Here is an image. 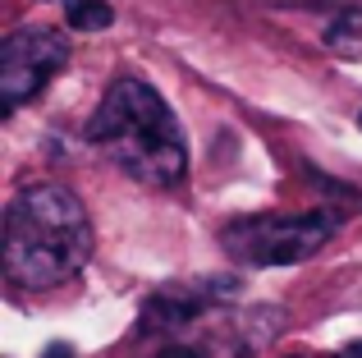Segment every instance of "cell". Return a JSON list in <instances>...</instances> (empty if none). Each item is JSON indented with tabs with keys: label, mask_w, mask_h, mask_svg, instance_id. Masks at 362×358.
I'll list each match as a JSON object with an SVG mask.
<instances>
[{
	"label": "cell",
	"mask_w": 362,
	"mask_h": 358,
	"mask_svg": "<svg viewBox=\"0 0 362 358\" xmlns=\"http://www.w3.org/2000/svg\"><path fill=\"white\" fill-rule=\"evenodd\" d=\"M92 258L83 202L60 184H33L5 207V276L23 289H55Z\"/></svg>",
	"instance_id": "obj_1"
},
{
	"label": "cell",
	"mask_w": 362,
	"mask_h": 358,
	"mask_svg": "<svg viewBox=\"0 0 362 358\" xmlns=\"http://www.w3.org/2000/svg\"><path fill=\"white\" fill-rule=\"evenodd\" d=\"M88 138L147 188H175L188 175V143L175 110L151 83L119 79L88 120Z\"/></svg>",
	"instance_id": "obj_2"
},
{
	"label": "cell",
	"mask_w": 362,
	"mask_h": 358,
	"mask_svg": "<svg viewBox=\"0 0 362 358\" xmlns=\"http://www.w3.org/2000/svg\"><path fill=\"white\" fill-rule=\"evenodd\" d=\"M339 234L335 212H293V216H243L225 225V253L243 267H293L321 253Z\"/></svg>",
	"instance_id": "obj_3"
},
{
	"label": "cell",
	"mask_w": 362,
	"mask_h": 358,
	"mask_svg": "<svg viewBox=\"0 0 362 358\" xmlns=\"http://www.w3.org/2000/svg\"><path fill=\"white\" fill-rule=\"evenodd\" d=\"M69 60V42L51 28H18L0 46V106L14 115L23 101H33Z\"/></svg>",
	"instance_id": "obj_4"
},
{
	"label": "cell",
	"mask_w": 362,
	"mask_h": 358,
	"mask_svg": "<svg viewBox=\"0 0 362 358\" xmlns=\"http://www.w3.org/2000/svg\"><path fill=\"white\" fill-rule=\"evenodd\" d=\"M64 18H69L74 33H97V28L115 23V9H110V0H69Z\"/></svg>",
	"instance_id": "obj_5"
},
{
	"label": "cell",
	"mask_w": 362,
	"mask_h": 358,
	"mask_svg": "<svg viewBox=\"0 0 362 358\" xmlns=\"http://www.w3.org/2000/svg\"><path fill=\"white\" fill-rule=\"evenodd\" d=\"M156 358H202V350H193V345H165Z\"/></svg>",
	"instance_id": "obj_6"
},
{
	"label": "cell",
	"mask_w": 362,
	"mask_h": 358,
	"mask_svg": "<svg viewBox=\"0 0 362 358\" xmlns=\"http://www.w3.org/2000/svg\"><path fill=\"white\" fill-rule=\"evenodd\" d=\"M42 358H74V350H69V345H51Z\"/></svg>",
	"instance_id": "obj_7"
},
{
	"label": "cell",
	"mask_w": 362,
	"mask_h": 358,
	"mask_svg": "<svg viewBox=\"0 0 362 358\" xmlns=\"http://www.w3.org/2000/svg\"><path fill=\"white\" fill-rule=\"evenodd\" d=\"M339 358H362V340H358V345H349V350H339Z\"/></svg>",
	"instance_id": "obj_8"
},
{
	"label": "cell",
	"mask_w": 362,
	"mask_h": 358,
	"mask_svg": "<svg viewBox=\"0 0 362 358\" xmlns=\"http://www.w3.org/2000/svg\"><path fill=\"white\" fill-rule=\"evenodd\" d=\"M358 125H362V115H358Z\"/></svg>",
	"instance_id": "obj_9"
}]
</instances>
